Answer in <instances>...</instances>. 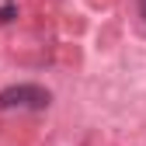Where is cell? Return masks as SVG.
I'll return each mask as SVG.
<instances>
[{
    "label": "cell",
    "instance_id": "obj_1",
    "mask_svg": "<svg viewBox=\"0 0 146 146\" xmlns=\"http://www.w3.org/2000/svg\"><path fill=\"white\" fill-rule=\"evenodd\" d=\"M49 104H52V94L38 84H11L0 90L4 111H45Z\"/></svg>",
    "mask_w": 146,
    "mask_h": 146
},
{
    "label": "cell",
    "instance_id": "obj_3",
    "mask_svg": "<svg viewBox=\"0 0 146 146\" xmlns=\"http://www.w3.org/2000/svg\"><path fill=\"white\" fill-rule=\"evenodd\" d=\"M139 17L146 21V0H139Z\"/></svg>",
    "mask_w": 146,
    "mask_h": 146
},
{
    "label": "cell",
    "instance_id": "obj_2",
    "mask_svg": "<svg viewBox=\"0 0 146 146\" xmlns=\"http://www.w3.org/2000/svg\"><path fill=\"white\" fill-rule=\"evenodd\" d=\"M14 14H17V4H4V7H0V25L14 21Z\"/></svg>",
    "mask_w": 146,
    "mask_h": 146
}]
</instances>
